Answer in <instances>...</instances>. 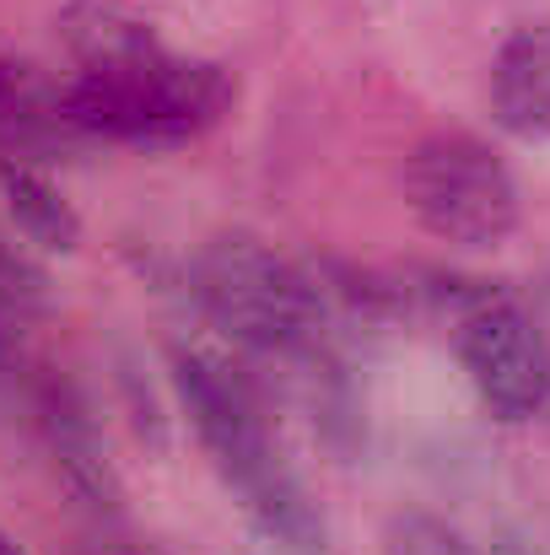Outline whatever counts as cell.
<instances>
[{
  "label": "cell",
  "instance_id": "ba28073f",
  "mask_svg": "<svg viewBox=\"0 0 550 555\" xmlns=\"http://www.w3.org/2000/svg\"><path fill=\"white\" fill-rule=\"evenodd\" d=\"M0 199H5V210H11V221H16V232L27 243H38L43 254H76L81 216H76V205L60 194V184L43 168H33L27 157L5 152L0 157Z\"/></svg>",
  "mask_w": 550,
  "mask_h": 555
},
{
  "label": "cell",
  "instance_id": "5b68a950",
  "mask_svg": "<svg viewBox=\"0 0 550 555\" xmlns=\"http://www.w3.org/2000/svg\"><path fill=\"white\" fill-rule=\"evenodd\" d=\"M453 346L475 399L497 421H529L550 399V351L535 330V319L502 292H481L453 319Z\"/></svg>",
  "mask_w": 550,
  "mask_h": 555
},
{
  "label": "cell",
  "instance_id": "6da1fadb",
  "mask_svg": "<svg viewBox=\"0 0 550 555\" xmlns=\"http://www.w3.org/2000/svg\"><path fill=\"white\" fill-rule=\"evenodd\" d=\"M174 388L179 404L221 475V486L238 496L243 518L286 555H330V524L297 469L281 459V448L265 431V415L238 372H227L216 357L174 351Z\"/></svg>",
  "mask_w": 550,
  "mask_h": 555
},
{
  "label": "cell",
  "instance_id": "8fae6325",
  "mask_svg": "<svg viewBox=\"0 0 550 555\" xmlns=\"http://www.w3.org/2000/svg\"><path fill=\"white\" fill-rule=\"evenodd\" d=\"M383 555H481V551H475L453 524L405 507V513H394V518L383 524Z\"/></svg>",
  "mask_w": 550,
  "mask_h": 555
},
{
  "label": "cell",
  "instance_id": "7c38bea8",
  "mask_svg": "<svg viewBox=\"0 0 550 555\" xmlns=\"http://www.w3.org/2000/svg\"><path fill=\"white\" fill-rule=\"evenodd\" d=\"M486 555H540V551H535V545H524V540H497Z\"/></svg>",
  "mask_w": 550,
  "mask_h": 555
},
{
  "label": "cell",
  "instance_id": "9c48e42d",
  "mask_svg": "<svg viewBox=\"0 0 550 555\" xmlns=\"http://www.w3.org/2000/svg\"><path fill=\"white\" fill-rule=\"evenodd\" d=\"M60 33H65L71 54L81 60V70H114V65H130V60H146L163 49L141 16H130L108 0H76L60 16Z\"/></svg>",
  "mask_w": 550,
  "mask_h": 555
},
{
  "label": "cell",
  "instance_id": "30bf717a",
  "mask_svg": "<svg viewBox=\"0 0 550 555\" xmlns=\"http://www.w3.org/2000/svg\"><path fill=\"white\" fill-rule=\"evenodd\" d=\"M60 141H81L60 114V87H38L27 65H0V146L11 157H38Z\"/></svg>",
  "mask_w": 550,
  "mask_h": 555
},
{
  "label": "cell",
  "instance_id": "52a82bcc",
  "mask_svg": "<svg viewBox=\"0 0 550 555\" xmlns=\"http://www.w3.org/2000/svg\"><path fill=\"white\" fill-rule=\"evenodd\" d=\"M491 114L519 141H550V22L519 27L497 49Z\"/></svg>",
  "mask_w": 550,
  "mask_h": 555
},
{
  "label": "cell",
  "instance_id": "4fadbf2b",
  "mask_svg": "<svg viewBox=\"0 0 550 555\" xmlns=\"http://www.w3.org/2000/svg\"><path fill=\"white\" fill-rule=\"evenodd\" d=\"M0 555H27V551H22V545H16V540H11V534L0 529Z\"/></svg>",
  "mask_w": 550,
  "mask_h": 555
},
{
  "label": "cell",
  "instance_id": "3957f363",
  "mask_svg": "<svg viewBox=\"0 0 550 555\" xmlns=\"http://www.w3.org/2000/svg\"><path fill=\"white\" fill-rule=\"evenodd\" d=\"M194 308L259 357H314L324 340V286L297 259L276 254L254 232H216L189 259Z\"/></svg>",
  "mask_w": 550,
  "mask_h": 555
},
{
  "label": "cell",
  "instance_id": "277c9868",
  "mask_svg": "<svg viewBox=\"0 0 550 555\" xmlns=\"http://www.w3.org/2000/svg\"><path fill=\"white\" fill-rule=\"evenodd\" d=\"M410 216L453 248H491L519 227V184L508 163L464 130H437L405 157Z\"/></svg>",
  "mask_w": 550,
  "mask_h": 555
},
{
  "label": "cell",
  "instance_id": "7a4b0ae2",
  "mask_svg": "<svg viewBox=\"0 0 550 555\" xmlns=\"http://www.w3.org/2000/svg\"><path fill=\"white\" fill-rule=\"evenodd\" d=\"M238 103L232 70L210 60H179L168 49L114 65L81 70L60 87V114L81 141L114 146H183L216 130Z\"/></svg>",
  "mask_w": 550,
  "mask_h": 555
},
{
  "label": "cell",
  "instance_id": "8992f818",
  "mask_svg": "<svg viewBox=\"0 0 550 555\" xmlns=\"http://www.w3.org/2000/svg\"><path fill=\"white\" fill-rule=\"evenodd\" d=\"M38 426H43V437H49V453H54L65 486H71L87 507L119 513V480H114V469H108V453H103V442H98V426H92V415H87V399H81L71 383H60V377H43V383H38Z\"/></svg>",
  "mask_w": 550,
  "mask_h": 555
}]
</instances>
